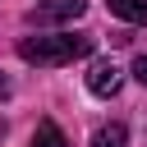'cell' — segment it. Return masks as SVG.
Here are the masks:
<instances>
[{
  "instance_id": "1",
  "label": "cell",
  "mask_w": 147,
  "mask_h": 147,
  "mask_svg": "<svg viewBox=\"0 0 147 147\" xmlns=\"http://www.w3.org/2000/svg\"><path fill=\"white\" fill-rule=\"evenodd\" d=\"M92 46H96V41H92L87 32H55V37H23V41H18V60L55 69V64H74V60H87V55H92Z\"/></svg>"
},
{
  "instance_id": "2",
  "label": "cell",
  "mask_w": 147,
  "mask_h": 147,
  "mask_svg": "<svg viewBox=\"0 0 147 147\" xmlns=\"http://www.w3.org/2000/svg\"><path fill=\"white\" fill-rule=\"evenodd\" d=\"M87 14V0H41L37 9H28L32 28H51V23H74Z\"/></svg>"
},
{
  "instance_id": "3",
  "label": "cell",
  "mask_w": 147,
  "mask_h": 147,
  "mask_svg": "<svg viewBox=\"0 0 147 147\" xmlns=\"http://www.w3.org/2000/svg\"><path fill=\"white\" fill-rule=\"evenodd\" d=\"M119 83H124V74H119L110 60H96V64L87 69V92H92V96H115Z\"/></svg>"
},
{
  "instance_id": "4",
  "label": "cell",
  "mask_w": 147,
  "mask_h": 147,
  "mask_svg": "<svg viewBox=\"0 0 147 147\" xmlns=\"http://www.w3.org/2000/svg\"><path fill=\"white\" fill-rule=\"evenodd\" d=\"M106 9L124 23H147V0H106Z\"/></svg>"
},
{
  "instance_id": "5",
  "label": "cell",
  "mask_w": 147,
  "mask_h": 147,
  "mask_svg": "<svg viewBox=\"0 0 147 147\" xmlns=\"http://www.w3.org/2000/svg\"><path fill=\"white\" fill-rule=\"evenodd\" d=\"M92 147H129V129L124 124H101L92 133Z\"/></svg>"
},
{
  "instance_id": "6",
  "label": "cell",
  "mask_w": 147,
  "mask_h": 147,
  "mask_svg": "<svg viewBox=\"0 0 147 147\" xmlns=\"http://www.w3.org/2000/svg\"><path fill=\"white\" fill-rule=\"evenodd\" d=\"M32 147H69V142H64V133H60L51 119H41L37 133H32Z\"/></svg>"
},
{
  "instance_id": "7",
  "label": "cell",
  "mask_w": 147,
  "mask_h": 147,
  "mask_svg": "<svg viewBox=\"0 0 147 147\" xmlns=\"http://www.w3.org/2000/svg\"><path fill=\"white\" fill-rule=\"evenodd\" d=\"M133 78L147 87V55H138V60H133Z\"/></svg>"
}]
</instances>
